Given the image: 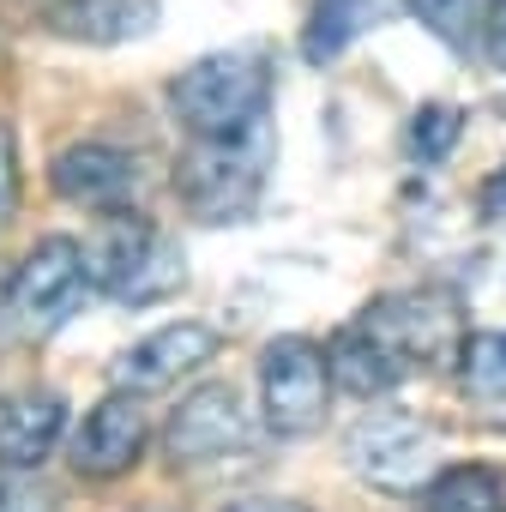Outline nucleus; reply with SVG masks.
Listing matches in <instances>:
<instances>
[{
	"label": "nucleus",
	"mask_w": 506,
	"mask_h": 512,
	"mask_svg": "<svg viewBox=\"0 0 506 512\" xmlns=\"http://www.w3.org/2000/svg\"><path fill=\"white\" fill-rule=\"evenodd\" d=\"M169 121L187 139H229L272 121V61L260 49H217L163 85Z\"/></svg>",
	"instance_id": "nucleus-1"
},
{
	"label": "nucleus",
	"mask_w": 506,
	"mask_h": 512,
	"mask_svg": "<svg viewBox=\"0 0 506 512\" xmlns=\"http://www.w3.org/2000/svg\"><path fill=\"white\" fill-rule=\"evenodd\" d=\"M266 175H272V121L253 133H229V139H187L169 169V187L193 223L223 229V223L253 217Z\"/></svg>",
	"instance_id": "nucleus-2"
},
{
	"label": "nucleus",
	"mask_w": 506,
	"mask_h": 512,
	"mask_svg": "<svg viewBox=\"0 0 506 512\" xmlns=\"http://www.w3.org/2000/svg\"><path fill=\"white\" fill-rule=\"evenodd\" d=\"M91 296V272H85V241L73 235H43L25 260L13 266V278L0 284V344L13 350H43Z\"/></svg>",
	"instance_id": "nucleus-3"
},
{
	"label": "nucleus",
	"mask_w": 506,
	"mask_h": 512,
	"mask_svg": "<svg viewBox=\"0 0 506 512\" xmlns=\"http://www.w3.org/2000/svg\"><path fill=\"white\" fill-rule=\"evenodd\" d=\"M85 272H91V290L121 302V308H151V302H169L181 284H187V260L181 247L133 205V211H109L97 241L85 247Z\"/></svg>",
	"instance_id": "nucleus-4"
},
{
	"label": "nucleus",
	"mask_w": 506,
	"mask_h": 512,
	"mask_svg": "<svg viewBox=\"0 0 506 512\" xmlns=\"http://www.w3.org/2000/svg\"><path fill=\"white\" fill-rule=\"evenodd\" d=\"M350 326L362 338H374L404 380L422 374V368H452L458 350H464V338H470L464 302L452 290H386Z\"/></svg>",
	"instance_id": "nucleus-5"
},
{
	"label": "nucleus",
	"mask_w": 506,
	"mask_h": 512,
	"mask_svg": "<svg viewBox=\"0 0 506 512\" xmlns=\"http://www.w3.org/2000/svg\"><path fill=\"white\" fill-rule=\"evenodd\" d=\"M344 464L374 494H422L446 464V434L416 410H368L344 440Z\"/></svg>",
	"instance_id": "nucleus-6"
},
{
	"label": "nucleus",
	"mask_w": 506,
	"mask_h": 512,
	"mask_svg": "<svg viewBox=\"0 0 506 512\" xmlns=\"http://www.w3.org/2000/svg\"><path fill=\"white\" fill-rule=\"evenodd\" d=\"M332 368H326V344L284 332L260 350V428L278 440H308L326 428L332 416Z\"/></svg>",
	"instance_id": "nucleus-7"
},
{
	"label": "nucleus",
	"mask_w": 506,
	"mask_h": 512,
	"mask_svg": "<svg viewBox=\"0 0 506 512\" xmlns=\"http://www.w3.org/2000/svg\"><path fill=\"white\" fill-rule=\"evenodd\" d=\"M253 446V410L229 380L193 386L157 428V452L169 470H205Z\"/></svg>",
	"instance_id": "nucleus-8"
},
{
	"label": "nucleus",
	"mask_w": 506,
	"mask_h": 512,
	"mask_svg": "<svg viewBox=\"0 0 506 512\" xmlns=\"http://www.w3.org/2000/svg\"><path fill=\"white\" fill-rule=\"evenodd\" d=\"M145 452H151V416H145V398L133 392L97 398L79 416V428H67V470L79 482H121L139 470Z\"/></svg>",
	"instance_id": "nucleus-9"
},
{
	"label": "nucleus",
	"mask_w": 506,
	"mask_h": 512,
	"mask_svg": "<svg viewBox=\"0 0 506 512\" xmlns=\"http://www.w3.org/2000/svg\"><path fill=\"white\" fill-rule=\"evenodd\" d=\"M139 187H145V169L115 139H73L49 157V193L73 211H97V217L133 211Z\"/></svg>",
	"instance_id": "nucleus-10"
},
{
	"label": "nucleus",
	"mask_w": 506,
	"mask_h": 512,
	"mask_svg": "<svg viewBox=\"0 0 506 512\" xmlns=\"http://www.w3.org/2000/svg\"><path fill=\"white\" fill-rule=\"evenodd\" d=\"M217 350H223L217 344V326H205V320H169V326L133 338L109 362V386L115 392H133V398H151V392H169V386L193 380Z\"/></svg>",
	"instance_id": "nucleus-11"
},
{
	"label": "nucleus",
	"mask_w": 506,
	"mask_h": 512,
	"mask_svg": "<svg viewBox=\"0 0 506 512\" xmlns=\"http://www.w3.org/2000/svg\"><path fill=\"white\" fill-rule=\"evenodd\" d=\"M73 428V404L55 386H7L0 392V464L43 470Z\"/></svg>",
	"instance_id": "nucleus-12"
},
{
	"label": "nucleus",
	"mask_w": 506,
	"mask_h": 512,
	"mask_svg": "<svg viewBox=\"0 0 506 512\" xmlns=\"http://www.w3.org/2000/svg\"><path fill=\"white\" fill-rule=\"evenodd\" d=\"M163 25V0H49L43 31L73 49H127Z\"/></svg>",
	"instance_id": "nucleus-13"
},
{
	"label": "nucleus",
	"mask_w": 506,
	"mask_h": 512,
	"mask_svg": "<svg viewBox=\"0 0 506 512\" xmlns=\"http://www.w3.org/2000/svg\"><path fill=\"white\" fill-rule=\"evenodd\" d=\"M398 13H404V0H308V13H302V61L308 67H332L338 55H350L368 31H380Z\"/></svg>",
	"instance_id": "nucleus-14"
},
{
	"label": "nucleus",
	"mask_w": 506,
	"mask_h": 512,
	"mask_svg": "<svg viewBox=\"0 0 506 512\" xmlns=\"http://www.w3.org/2000/svg\"><path fill=\"white\" fill-rule=\"evenodd\" d=\"M452 374H458V398L470 404V416L506 434V332H470Z\"/></svg>",
	"instance_id": "nucleus-15"
},
{
	"label": "nucleus",
	"mask_w": 506,
	"mask_h": 512,
	"mask_svg": "<svg viewBox=\"0 0 506 512\" xmlns=\"http://www.w3.org/2000/svg\"><path fill=\"white\" fill-rule=\"evenodd\" d=\"M422 512H506V470H494L488 458L440 464L422 488Z\"/></svg>",
	"instance_id": "nucleus-16"
},
{
	"label": "nucleus",
	"mask_w": 506,
	"mask_h": 512,
	"mask_svg": "<svg viewBox=\"0 0 506 512\" xmlns=\"http://www.w3.org/2000/svg\"><path fill=\"white\" fill-rule=\"evenodd\" d=\"M458 139H464V109H458V103H422V109L404 121V145H410V157H416L422 169L452 163Z\"/></svg>",
	"instance_id": "nucleus-17"
},
{
	"label": "nucleus",
	"mask_w": 506,
	"mask_h": 512,
	"mask_svg": "<svg viewBox=\"0 0 506 512\" xmlns=\"http://www.w3.org/2000/svg\"><path fill=\"white\" fill-rule=\"evenodd\" d=\"M404 13L422 19L440 43H452L458 55H470L482 43V0H404Z\"/></svg>",
	"instance_id": "nucleus-18"
},
{
	"label": "nucleus",
	"mask_w": 506,
	"mask_h": 512,
	"mask_svg": "<svg viewBox=\"0 0 506 512\" xmlns=\"http://www.w3.org/2000/svg\"><path fill=\"white\" fill-rule=\"evenodd\" d=\"M0 512H61V488L43 482L37 470H7L0 464Z\"/></svg>",
	"instance_id": "nucleus-19"
},
{
	"label": "nucleus",
	"mask_w": 506,
	"mask_h": 512,
	"mask_svg": "<svg viewBox=\"0 0 506 512\" xmlns=\"http://www.w3.org/2000/svg\"><path fill=\"white\" fill-rule=\"evenodd\" d=\"M19 199H25V175H19V127H13V115H0V229L19 217Z\"/></svg>",
	"instance_id": "nucleus-20"
},
{
	"label": "nucleus",
	"mask_w": 506,
	"mask_h": 512,
	"mask_svg": "<svg viewBox=\"0 0 506 512\" xmlns=\"http://www.w3.org/2000/svg\"><path fill=\"white\" fill-rule=\"evenodd\" d=\"M476 49L488 55L494 73H506V0H482V43Z\"/></svg>",
	"instance_id": "nucleus-21"
},
{
	"label": "nucleus",
	"mask_w": 506,
	"mask_h": 512,
	"mask_svg": "<svg viewBox=\"0 0 506 512\" xmlns=\"http://www.w3.org/2000/svg\"><path fill=\"white\" fill-rule=\"evenodd\" d=\"M223 512H314L302 500H284V494H247V500H229Z\"/></svg>",
	"instance_id": "nucleus-22"
},
{
	"label": "nucleus",
	"mask_w": 506,
	"mask_h": 512,
	"mask_svg": "<svg viewBox=\"0 0 506 512\" xmlns=\"http://www.w3.org/2000/svg\"><path fill=\"white\" fill-rule=\"evenodd\" d=\"M482 217H506V163L482 181Z\"/></svg>",
	"instance_id": "nucleus-23"
},
{
	"label": "nucleus",
	"mask_w": 506,
	"mask_h": 512,
	"mask_svg": "<svg viewBox=\"0 0 506 512\" xmlns=\"http://www.w3.org/2000/svg\"><path fill=\"white\" fill-rule=\"evenodd\" d=\"M139 512H169V506H139Z\"/></svg>",
	"instance_id": "nucleus-24"
}]
</instances>
